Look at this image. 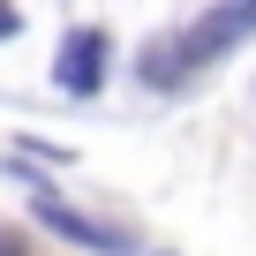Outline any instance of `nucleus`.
<instances>
[{"instance_id":"5","label":"nucleus","mask_w":256,"mask_h":256,"mask_svg":"<svg viewBox=\"0 0 256 256\" xmlns=\"http://www.w3.org/2000/svg\"><path fill=\"white\" fill-rule=\"evenodd\" d=\"M0 256H30V241H23L16 226H0Z\"/></svg>"},{"instance_id":"4","label":"nucleus","mask_w":256,"mask_h":256,"mask_svg":"<svg viewBox=\"0 0 256 256\" xmlns=\"http://www.w3.org/2000/svg\"><path fill=\"white\" fill-rule=\"evenodd\" d=\"M188 68H196V60H188V46H181V38H174V46L158 38V46L144 53V83H151V90H174V83H188Z\"/></svg>"},{"instance_id":"6","label":"nucleus","mask_w":256,"mask_h":256,"mask_svg":"<svg viewBox=\"0 0 256 256\" xmlns=\"http://www.w3.org/2000/svg\"><path fill=\"white\" fill-rule=\"evenodd\" d=\"M23 30V16H16V0H0V38H16Z\"/></svg>"},{"instance_id":"2","label":"nucleus","mask_w":256,"mask_h":256,"mask_svg":"<svg viewBox=\"0 0 256 256\" xmlns=\"http://www.w3.org/2000/svg\"><path fill=\"white\" fill-rule=\"evenodd\" d=\"M30 211H38V226H53V234H68L76 248H98V256H136V241L128 234H113V226H98V218H83V211H68L53 188H30Z\"/></svg>"},{"instance_id":"1","label":"nucleus","mask_w":256,"mask_h":256,"mask_svg":"<svg viewBox=\"0 0 256 256\" xmlns=\"http://www.w3.org/2000/svg\"><path fill=\"white\" fill-rule=\"evenodd\" d=\"M248 30H256V0H218L211 16H196V23H188V38H181V46H188V60L204 68V60L234 53V46H241Z\"/></svg>"},{"instance_id":"3","label":"nucleus","mask_w":256,"mask_h":256,"mask_svg":"<svg viewBox=\"0 0 256 256\" xmlns=\"http://www.w3.org/2000/svg\"><path fill=\"white\" fill-rule=\"evenodd\" d=\"M106 30H68L60 38V60H53V83L68 90V98H98L106 90Z\"/></svg>"}]
</instances>
